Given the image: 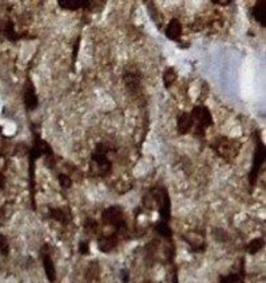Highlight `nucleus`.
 <instances>
[{"label":"nucleus","instance_id":"nucleus-1","mask_svg":"<svg viewBox=\"0 0 266 283\" xmlns=\"http://www.w3.org/2000/svg\"><path fill=\"white\" fill-rule=\"evenodd\" d=\"M113 145L110 143L100 142L94 148L91 156V172L98 177H107L112 173L113 164L108 158L110 152L113 151Z\"/></svg>","mask_w":266,"mask_h":283},{"label":"nucleus","instance_id":"nucleus-2","mask_svg":"<svg viewBox=\"0 0 266 283\" xmlns=\"http://www.w3.org/2000/svg\"><path fill=\"white\" fill-rule=\"evenodd\" d=\"M212 150H214L216 155L226 160H232L239 156L240 150L242 148L240 141L237 139H230L228 137H216L211 143Z\"/></svg>","mask_w":266,"mask_h":283},{"label":"nucleus","instance_id":"nucleus-3","mask_svg":"<svg viewBox=\"0 0 266 283\" xmlns=\"http://www.w3.org/2000/svg\"><path fill=\"white\" fill-rule=\"evenodd\" d=\"M191 115L194 120V136L205 137L206 129L214 124V118L211 110L206 106H195L192 109Z\"/></svg>","mask_w":266,"mask_h":283},{"label":"nucleus","instance_id":"nucleus-4","mask_svg":"<svg viewBox=\"0 0 266 283\" xmlns=\"http://www.w3.org/2000/svg\"><path fill=\"white\" fill-rule=\"evenodd\" d=\"M257 144H256V149H255V153H254V160H253V165H251V170L249 173V183L251 186H255L257 183L258 176H260V172L263 167L265 159H266V148L265 144L262 141L260 132H257Z\"/></svg>","mask_w":266,"mask_h":283},{"label":"nucleus","instance_id":"nucleus-5","mask_svg":"<svg viewBox=\"0 0 266 283\" xmlns=\"http://www.w3.org/2000/svg\"><path fill=\"white\" fill-rule=\"evenodd\" d=\"M124 84L129 93L138 94L142 89V75L138 69L128 68L124 72Z\"/></svg>","mask_w":266,"mask_h":283},{"label":"nucleus","instance_id":"nucleus-6","mask_svg":"<svg viewBox=\"0 0 266 283\" xmlns=\"http://www.w3.org/2000/svg\"><path fill=\"white\" fill-rule=\"evenodd\" d=\"M103 221L105 224L114 225L120 228L124 225V219H122V209L119 205H114V207L107 208L106 210L103 212Z\"/></svg>","mask_w":266,"mask_h":283},{"label":"nucleus","instance_id":"nucleus-7","mask_svg":"<svg viewBox=\"0 0 266 283\" xmlns=\"http://www.w3.org/2000/svg\"><path fill=\"white\" fill-rule=\"evenodd\" d=\"M23 101L24 106H26L28 110H34L38 107V97L36 94V90H35L34 84L31 83L29 79H28L26 87H24Z\"/></svg>","mask_w":266,"mask_h":283},{"label":"nucleus","instance_id":"nucleus-8","mask_svg":"<svg viewBox=\"0 0 266 283\" xmlns=\"http://www.w3.org/2000/svg\"><path fill=\"white\" fill-rule=\"evenodd\" d=\"M194 128V120L191 113L184 111L177 118V130L180 135H187Z\"/></svg>","mask_w":266,"mask_h":283},{"label":"nucleus","instance_id":"nucleus-9","mask_svg":"<svg viewBox=\"0 0 266 283\" xmlns=\"http://www.w3.org/2000/svg\"><path fill=\"white\" fill-rule=\"evenodd\" d=\"M181 34H183V26H181V22L177 17H173V19L170 20V22L167 23L166 29H165V35L169 40L173 42H180Z\"/></svg>","mask_w":266,"mask_h":283},{"label":"nucleus","instance_id":"nucleus-10","mask_svg":"<svg viewBox=\"0 0 266 283\" xmlns=\"http://www.w3.org/2000/svg\"><path fill=\"white\" fill-rule=\"evenodd\" d=\"M57 3L62 9L78 10L80 8H90V6L92 5V1H90V0H59Z\"/></svg>","mask_w":266,"mask_h":283},{"label":"nucleus","instance_id":"nucleus-11","mask_svg":"<svg viewBox=\"0 0 266 283\" xmlns=\"http://www.w3.org/2000/svg\"><path fill=\"white\" fill-rule=\"evenodd\" d=\"M251 16L255 21L261 24L262 27H266V1L260 0L255 3V6L251 8Z\"/></svg>","mask_w":266,"mask_h":283},{"label":"nucleus","instance_id":"nucleus-12","mask_svg":"<svg viewBox=\"0 0 266 283\" xmlns=\"http://www.w3.org/2000/svg\"><path fill=\"white\" fill-rule=\"evenodd\" d=\"M1 33L5 35L7 40H9L10 42H15L20 38V35L15 31L14 23L10 20L3 22V24L1 26Z\"/></svg>","mask_w":266,"mask_h":283},{"label":"nucleus","instance_id":"nucleus-13","mask_svg":"<svg viewBox=\"0 0 266 283\" xmlns=\"http://www.w3.org/2000/svg\"><path fill=\"white\" fill-rule=\"evenodd\" d=\"M177 78H178V73L176 71V69H174L173 66L167 68L163 73L164 87H165V89H170V87L174 84V82H176Z\"/></svg>","mask_w":266,"mask_h":283},{"label":"nucleus","instance_id":"nucleus-14","mask_svg":"<svg viewBox=\"0 0 266 283\" xmlns=\"http://www.w3.org/2000/svg\"><path fill=\"white\" fill-rule=\"evenodd\" d=\"M43 264H44L45 272H47L49 279H52V277H54V274H55L54 265H52L51 258L49 257L48 254H44V256H43Z\"/></svg>","mask_w":266,"mask_h":283},{"label":"nucleus","instance_id":"nucleus-15","mask_svg":"<svg viewBox=\"0 0 266 283\" xmlns=\"http://www.w3.org/2000/svg\"><path fill=\"white\" fill-rule=\"evenodd\" d=\"M50 217L52 219H56V221L62 222V223H64V221L66 219L64 210H63V209H59V208L51 209V210H50Z\"/></svg>","mask_w":266,"mask_h":283},{"label":"nucleus","instance_id":"nucleus-16","mask_svg":"<svg viewBox=\"0 0 266 283\" xmlns=\"http://www.w3.org/2000/svg\"><path fill=\"white\" fill-rule=\"evenodd\" d=\"M58 183H59V185H61V187L64 188V189H68V188L72 186L71 178H70L69 176H66V174H59Z\"/></svg>","mask_w":266,"mask_h":283},{"label":"nucleus","instance_id":"nucleus-17","mask_svg":"<svg viewBox=\"0 0 266 283\" xmlns=\"http://www.w3.org/2000/svg\"><path fill=\"white\" fill-rule=\"evenodd\" d=\"M8 251H9L8 242H7V239L5 238V237L0 235V254H2V256H7V254H8Z\"/></svg>","mask_w":266,"mask_h":283},{"label":"nucleus","instance_id":"nucleus-18","mask_svg":"<svg viewBox=\"0 0 266 283\" xmlns=\"http://www.w3.org/2000/svg\"><path fill=\"white\" fill-rule=\"evenodd\" d=\"M262 246H263V240L262 239L253 240V242H251L250 245H249L250 253H256L257 251H260L262 249Z\"/></svg>","mask_w":266,"mask_h":283},{"label":"nucleus","instance_id":"nucleus-19","mask_svg":"<svg viewBox=\"0 0 266 283\" xmlns=\"http://www.w3.org/2000/svg\"><path fill=\"white\" fill-rule=\"evenodd\" d=\"M79 44H80V36L77 37V40L73 44V52H72V64H75L77 56H78V51H79Z\"/></svg>","mask_w":266,"mask_h":283},{"label":"nucleus","instance_id":"nucleus-20","mask_svg":"<svg viewBox=\"0 0 266 283\" xmlns=\"http://www.w3.org/2000/svg\"><path fill=\"white\" fill-rule=\"evenodd\" d=\"M213 3H215V5H220V6H228V5H230V3H232V1H230V0H226V1H212Z\"/></svg>","mask_w":266,"mask_h":283},{"label":"nucleus","instance_id":"nucleus-21","mask_svg":"<svg viewBox=\"0 0 266 283\" xmlns=\"http://www.w3.org/2000/svg\"><path fill=\"white\" fill-rule=\"evenodd\" d=\"M5 184H6L5 177H3L2 173H0V189H2V188L5 187Z\"/></svg>","mask_w":266,"mask_h":283},{"label":"nucleus","instance_id":"nucleus-22","mask_svg":"<svg viewBox=\"0 0 266 283\" xmlns=\"http://www.w3.org/2000/svg\"><path fill=\"white\" fill-rule=\"evenodd\" d=\"M1 131H2V127H1V125H0V132H1Z\"/></svg>","mask_w":266,"mask_h":283}]
</instances>
